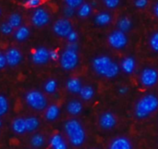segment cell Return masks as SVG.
<instances>
[{"label":"cell","instance_id":"43","mask_svg":"<svg viewBox=\"0 0 158 149\" xmlns=\"http://www.w3.org/2000/svg\"><path fill=\"white\" fill-rule=\"evenodd\" d=\"M90 5L92 6V7L94 8V7H95L96 6H97V1L96 0H93L91 3H90Z\"/></svg>","mask_w":158,"mask_h":149},{"label":"cell","instance_id":"26","mask_svg":"<svg viewBox=\"0 0 158 149\" xmlns=\"http://www.w3.org/2000/svg\"><path fill=\"white\" fill-rule=\"evenodd\" d=\"M93 11V7L89 3H83L78 7V16L81 19H86L88 18Z\"/></svg>","mask_w":158,"mask_h":149},{"label":"cell","instance_id":"27","mask_svg":"<svg viewBox=\"0 0 158 149\" xmlns=\"http://www.w3.org/2000/svg\"><path fill=\"white\" fill-rule=\"evenodd\" d=\"M7 22L14 28V29H17L19 27L21 26V23H22V17L19 13H11L8 17V19H7Z\"/></svg>","mask_w":158,"mask_h":149},{"label":"cell","instance_id":"13","mask_svg":"<svg viewBox=\"0 0 158 149\" xmlns=\"http://www.w3.org/2000/svg\"><path fill=\"white\" fill-rule=\"evenodd\" d=\"M108 149H133V146L128 137L118 136L111 140Z\"/></svg>","mask_w":158,"mask_h":149},{"label":"cell","instance_id":"25","mask_svg":"<svg viewBox=\"0 0 158 149\" xmlns=\"http://www.w3.org/2000/svg\"><path fill=\"white\" fill-rule=\"evenodd\" d=\"M31 147L34 149H41L45 144V138L41 134H35L31 136L30 140Z\"/></svg>","mask_w":158,"mask_h":149},{"label":"cell","instance_id":"1","mask_svg":"<svg viewBox=\"0 0 158 149\" xmlns=\"http://www.w3.org/2000/svg\"><path fill=\"white\" fill-rule=\"evenodd\" d=\"M92 68L97 75L106 79H114L120 72L119 65L106 55L95 57L92 60Z\"/></svg>","mask_w":158,"mask_h":149},{"label":"cell","instance_id":"35","mask_svg":"<svg viewBox=\"0 0 158 149\" xmlns=\"http://www.w3.org/2000/svg\"><path fill=\"white\" fill-rule=\"evenodd\" d=\"M63 14H64V16H65L66 19H70L75 14V8L66 6L64 7V9H63Z\"/></svg>","mask_w":158,"mask_h":149},{"label":"cell","instance_id":"39","mask_svg":"<svg viewBox=\"0 0 158 149\" xmlns=\"http://www.w3.org/2000/svg\"><path fill=\"white\" fill-rule=\"evenodd\" d=\"M6 65H7V63H6V55H5V53L0 52V70L5 69Z\"/></svg>","mask_w":158,"mask_h":149},{"label":"cell","instance_id":"20","mask_svg":"<svg viewBox=\"0 0 158 149\" xmlns=\"http://www.w3.org/2000/svg\"><path fill=\"white\" fill-rule=\"evenodd\" d=\"M31 35V30L27 26L21 25L20 27L17 28L14 32V38L18 42H24L26 41Z\"/></svg>","mask_w":158,"mask_h":149},{"label":"cell","instance_id":"44","mask_svg":"<svg viewBox=\"0 0 158 149\" xmlns=\"http://www.w3.org/2000/svg\"><path fill=\"white\" fill-rule=\"evenodd\" d=\"M0 127H2V120H1V117H0Z\"/></svg>","mask_w":158,"mask_h":149},{"label":"cell","instance_id":"37","mask_svg":"<svg viewBox=\"0 0 158 149\" xmlns=\"http://www.w3.org/2000/svg\"><path fill=\"white\" fill-rule=\"evenodd\" d=\"M148 5V0H134V6L137 8H145Z\"/></svg>","mask_w":158,"mask_h":149},{"label":"cell","instance_id":"15","mask_svg":"<svg viewBox=\"0 0 158 149\" xmlns=\"http://www.w3.org/2000/svg\"><path fill=\"white\" fill-rule=\"evenodd\" d=\"M49 146L52 149H69L66 140L59 134H55L51 136L49 139Z\"/></svg>","mask_w":158,"mask_h":149},{"label":"cell","instance_id":"31","mask_svg":"<svg viewBox=\"0 0 158 149\" xmlns=\"http://www.w3.org/2000/svg\"><path fill=\"white\" fill-rule=\"evenodd\" d=\"M14 31V28L7 22V21H4L0 24V32L5 34V35H8L11 34Z\"/></svg>","mask_w":158,"mask_h":149},{"label":"cell","instance_id":"40","mask_svg":"<svg viewBox=\"0 0 158 149\" xmlns=\"http://www.w3.org/2000/svg\"><path fill=\"white\" fill-rule=\"evenodd\" d=\"M49 56H50V60H53V61L59 59V57H60V55L58 54V52L56 50H50Z\"/></svg>","mask_w":158,"mask_h":149},{"label":"cell","instance_id":"41","mask_svg":"<svg viewBox=\"0 0 158 149\" xmlns=\"http://www.w3.org/2000/svg\"><path fill=\"white\" fill-rule=\"evenodd\" d=\"M128 92H129V87H127V86H121L118 88V93L120 95H126Z\"/></svg>","mask_w":158,"mask_h":149},{"label":"cell","instance_id":"4","mask_svg":"<svg viewBox=\"0 0 158 149\" xmlns=\"http://www.w3.org/2000/svg\"><path fill=\"white\" fill-rule=\"evenodd\" d=\"M25 102L33 110L42 111L47 108V98L39 90H30L25 95Z\"/></svg>","mask_w":158,"mask_h":149},{"label":"cell","instance_id":"17","mask_svg":"<svg viewBox=\"0 0 158 149\" xmlns=\"http://www.w3.org/2000/svg\"><path fill=\"white\" fill-rule=\"evenodd\" d=\"M82 83L81 81L79 78L73 77V78H69L67 83H66V88L67 90L70 93V94H79L82 88Z\"/></svg>","mask_w":158,"mask_h":149},{"label":"cell","instance_id":"36","mask_svg":"<svg viewBox=\"0 0 158 149\" xmlns=\"http://www.w3.org/2000/svg\"><path fill=\"white\" fill-rule=\"evenodd\" d=\"M78 38H79V34L76 31H71L69 32V34L67 36V40L69 43H76L78 41Z\"/></svg>","mask_w":158,"mask_h":149},{"label":"cell","instance_id":"16","mask_svg":"<svg viewBox=\"0 0 158 149\" xmlns=\"http://www.w3.org/2000/svg\"><path fill=\"white\" fill-rule=\"evenodd\" d=\"M60 116V108L56 104L47 106L44 112V118L48 121H55Z\"/></svg>","mask_w":158,"mask_h":149},{"label":"cell","instance_id":"12","mask_svg":"<svg viewBox=\"0 0 158 149\" xmlns=\"http://www.w3.org/2000/svg\"><path fill=\"white\" fill-rule=\"evenodd\" d=\"M6 63L9 67H17L19 65L23 59V56L21 52L16 48V47H10L8 48L6 52Z\"/></svg>","mask_w":158,"mask_h":149},{"label":"cell","instance_id":"23","mask_svg":"<svg viewBox=\"0 0 158 149\" xmlns=\"http://www.w3.org/2000/svg\"><path fill=\"white\" fill-rule=\"evenodd\" d=\"M81 98L84 101H90L94 97L95 91L92 85H83L81 92L79 93Z\"/></svg>","mask_w":158,"mask_h":149},{"label":"cell","instance_id":"18","mask_svg":"<svg viewBox=\"0 0 158 149\" xmlns=\"http://www.w3.org/2000/svg\"><path fill=\"white\" fill-rule=\"evenodd\" d=\"M83 110V105L81 101L73 99L67 104V111L71 116H78Z\"/></svg>","mask_w":158,"mask_h":149},{"label":"cell","instance_id":"11","mask_svg":"<svg viewBox=\"0 0 158 149\" xmlns=\"http://www.w3.org/2000/svg\"><path fill=\"white\" fill-rule=\"evenodd\" d=\"M49 51L46 47L40 46L31 53V61L35 65H44L50 60Z\"/></svg>","mask_w":158,"mask_h":149},{"label":"cell","instance_id":"22","mask_svg":"<svg viewBox=\"0 0 158 149\" xmlns=\"http://www.w3.org/2000/svg\"><path fill=\"white\" fill-rule=\"evenodd\" d=\"M25 124H26L27 133H33L39 128L40 121L37 117L30 116V117L25 118Z\"/></svg>","mask_w":158,"mask_h":149},{"label":"cell","instance_id":"5","mask_svg":"<svg viewBox=\"0 0 158 149\" xmlns=\"http://www.w3.org/2000/svg\"><path fill=\"white\" fill-rule=\"evenodd\" d=\"M79 62H80V57L78 52L65 49L59 57L60 66L64 70L67 71L75 70L78 67Z\"/></svg>","mask_w":158,"mask_h":149},{"label":"cell","instance_id":"24","mask_svg":"<svg viewBox=\"0 0 158 149\" xmlns=\"http://www.w3.org/2000/svg\"><path fill=\"white\" fill-rule=\"evenodd\" d=\"M118 29L123 32H128L131 30L132 28V21L130 18L128 17H122L118 20Z\"/></svg>","mask_w":158,"mask_h":149},{"label":"cell","instance_id":"10","mask_svg":"<svg viewBox=\"0 0 158 149\" xmlns=\"http://www.w3.org/2000/svg\"><path fill=\"white\" fill-rule=\"evenodd\" d=\"M117 125V118L110 111L103 112L99 117V126L105 131H110Z\"/></svg>","mask_w":158,"mask_h":149},{"label":"cell","instance_id":"42","mask_svg":"<svg viewBox=\"0 0 158 149\" xmlns=\"http://www.w3.org/2000/svg\"><path fill=\"white\" fill-rule=\"evenodd\" d=\"M154 14L156 18H158V1L154 6Z\"/></svg>","mask_w":158,"mask_h":149},{"label":"cell","instance_id":"21","mask_svg":"<svg viewBox=\"0 0 158 149\" xmlns=\"http://www.w3.org/2000/svg\"><path fill=\"white\" fill-rule=\"evenodd\" d=\"M11 128H12V131L17 134H23L24 133H27L25 118H16L12 121Z\"/></svg>","mask_w":158,"mask_h":149},{"label":"cell","instance_id":"28","mask_svg":"<svg viewBox=\"0 0 158 149\" xmlns=\"http://www.w3.org/2000/svg\"><path fill=\"white\" fill-rule=\"evenodd\" d=\"M44 90L49 95H54L57 90V82L55 79H49L44 83Z\"/></svg>","mask_w":158,"mask_h":149},{"label":"cell","instance_id":"38","mask_svg":"<svg viewBox=\"0 0 158 149\" xmlns=\"http://www.w3.org/2000/svg\"><path fill=\"white\" fill-rule=\"evenodd\" d=\"M66 49L70 50V51H74V52H78L79 50V45L78 43H68L66 45Z\"/></svg>","mask_w":158,"mask_h":149},{"label":"cell","instance_id":"46","mask_svg":"<svg viewBox=\"0 0 158 149\" xmlns=\"http://www.w3.org/2000/svg\"><path fill=\"white\" fill-rule=\"evenodd\" d=\"M94 149H95V148H94Z\"/></svg>","mask_w":158,"mask_h":149},{"label":"cell","instance_id":"8","mask_svg":"<svg viewBox=\"0 0 158 149\" xmlns=\"http://www.w3.org/2000/svg\"><path fill=\"white\" fill-rule=\"evenodd\" d=\"M31 23L38 28H42L46 26L50 22V14L49 12L44 7H37L31 18Z\"/></svg>","mask_w":158,"mask_h":149},{"label":"cell","instance_id":"33","mask_svg":"<svg viewBox=\"0 0 158 149\" xmlns=\"http://www.w3.org/2000/svg\"><path fill=\"white\" fill-rule=\"evenodd\" d=\"M66 6L73 7V8H78L81 5L83 4V0H64Z\"/></svg>","mask_w":158,"mask_h":149},{"label":"cell","instance_id":"34","mask_svg":"<svg viewBox=\"0 0 158 149\" xmlns=\"http://www.w3.org/2000/svg\"><path fill=\"white\" fill-rule=\"evenodd\" d=\"M42 4V0H26L25 6L29 8H37Z\"/></svg>","mask_w":158,"mask_h":149},{"label":"cell","instance_id":"7","mask_svg":"<svg viewBox=\"0 0 158 149\" xmlns=\"http://www.w3.org/2000/svg\"><path fill=\"white\" fill-rule=\"evenodd\" d=\"M128 42L129 38L127 36V33L119 31L118 29L111 32L107 37L108 45L116 50H121L125 48L128 45Z\"/></svg>","mask_w":158,"mask_h":149},{"label":"cell","instance_id":"6","mask_svg":"<svg viewBox=\"0 0 158 149\" xmlns=\"http://www.w3.org/2000/svg\"><path fill=\"white\" fill-rule=\"evenodd\" d=\"M142 86L145 88H152L158 83V70L152 67H145L142 70L139 77Z\"/></svg>","mask_w":158,"mask_h":149},{"label":"cell","instance_id":"9","mask_svg":"<svg viewBox=\"0 0 158 149\" xmlns=\"http://www.w3.org/2000/svg\"><path fill=\"white\" fill-rule=\"evenodd\" d=\"M53 31L56 35L62 38H67L69 32L73 31V28L70 20L69 19L63 18L56 20V22L53 25Z\"/></svg>","mask_w":158,"mask_h":149},{"label":"cell","instance_id":"19","mask_svg":"<svg viewBox=\"0 0 158 149\" xmlns=\"http://www.w3.org/2000/svg\"><path fill=\"white\" fill-rule=\"evenodd\" d=\"M111 21H112V16L110 13H108L106 11H101V12L97 13L96 16L94 17L95 24L98 26H101V27L109 25L111 23Z\"/></svg>","mask_w":158,"mask_h":149},{"label":"cell","instance_id":"32","mask_svg":"<svg viewBox=\"0 0 158 149\" xmlns=\"http://www.w3.org/2000/svg\"><path fill=\"white\" fill-rule=\"evenodd\" d=\"M102 2L108 9H116L120 4V0H102Z\"/></svg>","mask_w":158,"mask_h":149},{"label":"cell","instance_id":"45","mask_svg":"<svg viewBox=\"0 0 158 149\" xmlns=\"http://www.w3.org/2000/svg\"><path fill=\"white\" fill-rule=\"evenodd\" d=\"M1 14H2V10H1V8H0V16H1Z\"/></svg>","mask_w":158,"mask_h":149},{"label":"cell","instance_id":"14","mask_svg":"<svg viewBox=\"0 0 158 149\" xmlns=\"http://www.w3.org/2000/svg\"><path fill=\"white\" fill-rule=\"evenodd\" d=\"M137 63L133 57H126L120 62V70H122L125 74L131 75L135 71Z\"/></svg>","mask_w":158,"mask_h":149},{"label":"cell","instance_id":"30","mask_svg":"<svg viewBox=\"0 0 158 149\" xmlns=\"http://www.w3.org/2000/svg\"><path fill=\"white\" fill-rule=\"evenodd\" d=\"M149 45L154 52L158 53V31L151 34L149 38Z\"/></svg>","mask_w":158,"mask_h":149},{"label":"cell","instance_id":"29","mask_svg":"<svg viewBox=\"0 0 158 149\" xmlns=\"http://www.w3.org/2000/svg\"><path fill=\"white\" fill-rule=\"evenodd\" d=\"M9 109V102L6 96L0 95V117L6 115Z\"/></svg>","mask_w":158,"mask_h":149},{"label":"cell","instance_id":"3","mask_svg":"<svg viewBox=\"0 0 158 149\" xmlns=\"http://www.w3.org/2000/svg\"><path fill=\"white\" fill-rule=\"evenodd\" d=\"M158 109V96L147 94L142 96L134 106V115L139 120H144L153 115Z\"/></svg>","mask_w":158,"mask_h":149},{"label":"cell","instance_id":"2","mask_svg":"<svg viewBox=\"0 0 158 149\" xmlns=\"http://www.w3.org/2000/svg\"><path fill=\"white\" fill-rule=\"evenodd\" d=\"M64 131L69 142L75 147L83 146L86 141V132L83 125L77 119H69L64 123Z\"/></svg>","mask_w":158,"mask_h":149}]
</instances>
